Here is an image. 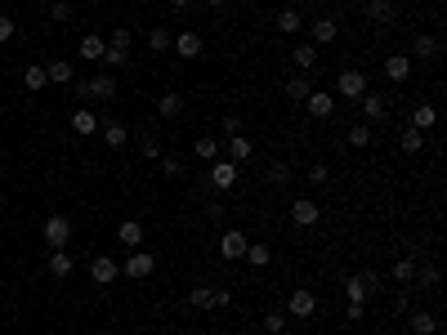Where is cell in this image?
<instances>
[{
	"label": "cell",
	"mask_w": 447,
	"mask_h": 335,
	"mask_svg": "<svg viewBox=\"0 0 447 335\" xmlns=\"http://www.w3.org/2000/svg\"><path fill=\"white\" fill-rule=\"evenodd\" d=\"M376 291H380V277H376V273H354V277H345L349 304H367V295H376Z\"/></svg>",
	"instance_id": "obj_1"
},
{
	"label": "cell",
	"mask_w": 447,
	"mask_h": 335,
	"mask_svg": "<svg viewBox=\"0 0 447 335\" xmlns=\"http://www.w3.org/2000/svg\"><path fill=\"white\" fill-rule=\"evenodd\" d=\"M237 179H242V166H233L228 157H215V161H211V184L220 188V193L237 188Z\"/></svg>",
	"instance_id": "obj_2"
},
{
	"label": "cell",
	"mask_w": 447,
	"mask_h": 335,
	"mask_svg": "<svg viewBox=\"0 0 447 335\" xmlns=\"http://www.w3.org/2000/svg\"><path fill=\"white\" fill-rule=\"evenodd\" d=\"M336 94L340 99H363L367 94V76L358 72V67H345V72L336 76Z\"/></svg>",
	"instance_id": "obj_3"
},
{
	"label": "cell",
	"mask_w": 447,
	"mask_h": 335,
	"mask_svg": "<svg viewBox=\"0 0 447 335\" xmlns=\"http://www.w3.org/2000/svg\"><path fill=\"white\" fill-rule=\"evenodd\" d=\"M313 313H318V295L309 286H296L287 300V318H313Z\"/></svg>",
	"instance_id": "obj_4"
},
{
	"label": "cell",
	"mask_w": 447,
	"mask_h": 335,
	"mask_svg": "<svg viewBox=\"0 0 447 335\" xmlns=\"http://www.w3.org/2000/svg\"><path fill=\"white\" fill-rule=\"evenodd\" d=\"M318 219H322V206H318V201H309V197H296V201H291V224H296V228H313Z\"/></svg>",
	"instance_id": "obj_5"
},
{
	"label": "cell",
	"mask_w": 447,
	"mask_h": 335,
	"mask_svg": "<svg viewBox=\"0 0 447 335\" xmlns=\"http://www.w3.org/2000/svg\"><path fill=\"white\" fill-rule=\"evenodd\" d=\"M45 242H50L54 251H63V246L72 242V224H68V215H50V219H45Z\"/></svg>",
	"instance_id": "obj_6"
},
{
	"label": "cell",
	"mask_w": 447,
	"mask_h": 335,
	"mask_svg": "<svg viewBox=\"0 0 447 335\" xmlns=\"http://www.w3.org/2000/svg\"><path fill=\"white\" fill-rule=\"evenodd\" d=\"M152 273H157V260L148 251H130V260L121 264V277H135V282L139 277H152Z\"/></svg>",
	"instance_id": "obj_7"
},
{
	"label": "cell",
	"mask_w": 447,
	"mask_h": 335,
	"mask_svg": "<svg viewBox=\"0 0 447 335\" xmlns=\"http://www.w3.org/2000/svg\"><path fill=\"white\" fill-rule=\"evenodd\" d=\"M246 246H251V237L242 233V228H228L220 237V255L224 260H246Z\"/></svg>",
	"instance_id": "obj_8"
},
{
	"label": "cell",
	"mask_w": 447,
	"mask_h": 335,
	"mask_svg": "<svg viewBox=\"0 0 447 335\" xmlns=\"http://www.w3.org/2000/svg\"><path fill=\"white\" fill-rule=\"evenodd\" d=\"M304 108H309V117H313V121H327L331 112H336V94H327V90H309Z\"/></svg>",
	"instance_id": "obj_9"
},
{
	"label": "cell",
	"mask_w": 447,
	"mask_h": 335,
	"mask_svg": "<svg viewBox=\"0 0 447 335\" xmlns=\"http://www.w3.org/2000/svg\"><path fill=\"white\" fill-rule=\"evenodd\" d=\"M358 103H363V117H367V126H380V121L389 117V99H385V94H372V90H367Z\"/></svg>",
	"instance_id": "obj_10"
},
{
	"label": "cell",
	"mask_w": 447,
	"mask_h": 335,
	"mask_svg": "<svg viewBox=\"0 0 447 335\" xmlns=\"http://www.w3.org/2000/svg\"><path fill=\"white\" fill-rule=\"evenodd\" d=\"M407 327H412V335H439V313H430V309H416V313H407Z\"/></svg>",
	"instance_id": "obj_11"
},
{
	"label": "cell",
	"mask_w": 447,
	"mask_h": 335,
	"mask_svg": "<svg viewBox=\"0 0 447 335\" xmlns=\"http://www.w3.org/2000/svg\"><path fill=\"white\" fill-rule=\"evenodd\" d=\"M90 277H94L99 286H108V282H117V277H121V264L112 260V255H94V264H90Z\"/></svg>",
	"instance_id": "obj_12"
},
{
	"label": "cell",
	"mask_w": 447,
	"mask_h": 335,
	"mask_svg": "<svg viewBox=\"0 0 447 335\" xmlns=\"http://www.w3.org/2000/svg\"><path fill=\"white\" fill-rule=\"evenodd\" d=\"M251 157H255V143L246 139V134H228V161H233V166H246Z\"/></svg>",
	"instance_id": "obj_13"
},
{
	"label": "cell",
	"mask_w": 447,
	"mask_h": 335,
	"mask_svg": "<svg viewBox=\"0 0 447 335\" xmlns=\"http://www.w3.org/2000/svg\"><path fill=\"white\" fill-rule=\"evenodd\" d=\"M76 50H81V59H85V63H103V50H108V41H103L99 32H85Z\"/></svg>",
	"instance_id": "obj_14"
},
{
	"label": "cell",
	"mask_w": 447,
	"mask_h": 335,
	"mask_svg": "<svg viewBox=\"0 0 447 335\" xmlns=\"http://www.w3.org/2000/svg\"><path fill=\"white\" fill-rule=\"evenodd\" d=\"M202 32H179L175 36V54H179V59H197V54H202Z\"/></svg>",
	"instance_id": "obj_15"
},
{
	"label": "cell",
	"mask_w": 447,
	"mask_h": 335,
	"mask_svg": "<svg viewBox=\"0 0 447 335\" xmlns=\"http://www.w3.org/2000/svg\"><path fill=\"white\" fill-rule=\"evenodd\" d=\"M309 32H313V45H331L340 36V27H336V18H313Z\"/></svg>",
	"instance_id": "obj_16"
},
{
	"label": "cell",
	"mask_w": 447,
	"mask_h": 335,
	"mask_svg": "<svg viewBox=\"0 0 447 335\" xmlns=\"http://www.w3.org/2000/svg\"><path fill=\"white\" fill-rule=\"evenodd\" d=\"M434 126H439V112H434V103H416V108H412V130H434Z\"/></svg>",
	"instance_id": "obj_17"
},
{
	"label": "cell",
	"mask_w": 447,
	"mask_h": 335,
	"mask_svg": "<svg viewBox=\"0 0 447 335\" xmlns=\"http://www.w3.org/2000/svg\"><path fill=\"white\" fill-rule=\"evenodd\" d=\"M90 99H117V76H108V72L90 76Z\"/></svg>",
	"instance_id": "obj_18"
},
{
	"label": "cell",
	"mask_w": 447,
	"mask_h": 335,
	"mask_svg": "<svg viewBox=\"0 0 447 335\" xmlns=\"http://www.w3.org/2000/svg\"><path fill=\"white\" fill-rule=\"evenodd\" d=\"M367 14L376 23H398V0H367Z\"/></svg>",
	"instance_id": "obj_19"
},
{
	"label": "cell",
	"mask_w": 447,
	"mask_h": 335,
	"mask_svg": "<svg viewBox=\"0 0 447 335\" xmlns=\"http://www.w3.org/2000/svg\"><path fill=\"white\" fill-rule=\"evenodd\" d=\"M385 76L389 81H407V76H412V59H407V54H389L385 59Z\"/></svg>",
	"instance_id": "obj_20"
},
{
	"label": "cell",
	"mask_w": 447,
	"mask_h": 335,
	"mask_svg": "<svg viewBox=\"0 0 447 335\" xmlns=\"http://www.w3.org/2000/svg\"><path fill=\"white\" fill-rule=\"evenodd\" d=\"M99 134H103V143H108V148H126V139H130V130L121 126V121H103Z\"/></svg>",
	"instance_id": "obj_21"
},
{
	"label": "cell",
	"mask_w": 447,
	"mask_h": 335,
	"mask_svg": "<svg viewBox=\"0 0 447 335\" xmlns=\"http://www.w3.org/2000/svg\"><path fill=\"white\" fill-rule=\"evenodd\" d=\"M389 277H394L398 286H412V282H416V260H412V255L394 260V268H389Z\"/></svg>",
	"instance_id": "obj_22"
},
{
	"label": "cell",
	"mask_w": 447,
	"mask_h": 335,
	"mask_svg": "<svg viewBox=\"0 0 447 335\" xmlns=\"http://www.w3.org/2000/svg\"><path fill=\"white\" fill-rule=\"evenodd\" d=\"M412 54H416V59H439V36H430V32H416V41H412Z\"/></svg>",
	"instance_id": "obj_23"
},
{
	"label": "cell",
	"mask_w": 447,
	"mask_h": 335,
	"mask_svg": "<svg viewBox=\"0 0 447 335\" xmlns=\"http://www.w3.org/2000/svg\"><path fill=\"white\" fill-rule=\"evenodd\" d=\"M117 237L130 246V251H139V246H144V224H139V219H126V224L117 228Z\"/></svg>",
	"instance_id": "obj_24"
},
{
	"label": "cell",
	"mask_w": 447,
	"mask_h": 335,
	"mask_svg": "<svg viewBox=\"0 0 447 335\" xmlns=\"http://www.w3.org/2000/svg\"><path fill=\"white\" fill-rule=\"evenodd\" d=\"M157 112H161V117H166V121H175L179 112H184V94L166 90V94H161V99H157Z\"/></svg>",
	"instance_id": "obj_25"
},
{
	"label": "cell",
	"mask_w": 447,
	"mask_h": 335,
	"mask_svg": "<svg viewBox=\"0 0 447 335\" xmlns=\"http://www.w3.org/2000/svg\"><path fill=\"white\" fill-rule=\"evenodd\" d=\"M193 152L197 157L206 161V166H211L215 157H224V148H220V139H211V134H202V139H193Z\"/></svg>",
	"instance_id": "obj_26"
},
{
	"label": "cell",
	"mask_w": 447,
	"mask_h": 335,
	"mask_svg": "<svg viewBox=\"0 0 447 335\" xmlns=\"http://www.w3.org/2000/svg\"><path fill=\"white\" fill-rule=\"evenodd\" d=\"M72 130L76 134H99V117H94L90 108H76L72 112Z\"/></svg>",
	"instance_id": "obj_27"
},
{
	"label": "cell",
	"mask_w": 447,
	"mask_h": 335,
	"mask_svg": "<svg viewBox=\"0 0 447 335\" xmlns=\"http://www.w3.org/2000/svg\"><path fill=\"white\" fill-rule=\"evenodd\" d=\"M148 50H152V54L175 50V36H170V27H152V32H148Z\"/></svg>",
	"instance_id": "obj_28"
},
{
	"label": "cell",
	"mask_w": 447,
	"mask_h": 335,
	"mask_svg": "<svg viewBox=\"0 0 447 335\" xmlns=\"http://www.w3.org/2000/svg\"><path fill=\"white\" fill-rule=\"evenodd\" d=\"M300 27H304L300 9H278V32H282V36H296Z\"/></svg>",
	"instance_id": "obj_29"
},
{
	"label": "cell",
	"mask_w": 447,
	"mask_h": 335,
	"mask_svg": "<svg viewBox=\"0 0 447 335\" xmlns=\"http://www.w3.org/2000/svg\"><path fill=\"white\" fill-rule=\"evenodd\" d=\"M291 63H296L300 72H309V67H318V45H296V50H291Z\"/></svg>",
	"instance_id": "obj_30"
},
{
	"label": "cell",
	"mask_w": 447,
	"mask_h": 335,
	"mask_svg": "<svg viewBox=\"0 0 447 335\" xmlns=\"http://www.w3.org/2000/svg\"><path fill=\"white\" fill-rule=\"evenodd\" d=\"M45 76H50L54 85H72V81H76L72 63H63V59H59V63H45Z\"/></svg>",
	"instance_id": "obj_31"
},
{
	"label": "cell",
	"mask_w": 447,
	"mask_h": 335,
	"mask_svg": "<svg viewBox=\"0 0 447 335\" xmlns=\"http://www.w3.org/2000/svg\"><path fill=\"white\" fill-rule=\"evenodd\" d=\"M398 148H403V152H407V157H416V152H421V148H425V134H421V130H412V126H407L403 134H398Z\"/></svg>",
	"instance_id": "obj_32"
},
{
	"label": "cell",
	"mask_w": 447,
	"mask_h": 335,
	"mask_svg": "<svg viewBox=\"0 0 447 335\" xmlns=\"http://www.w3.org/2000/svg\"><path fill=\"white\" fill-rule=\"evenodd\" d=\"M23 85H27V90H45V85H50V76H45V67L41 63H27V72H23Z\"/></svg>",
	"instance_id": "obj_33"
},
{
	"label": "cell",
	"mask_w": 447,
	"mask_h": 335,
	"mask_svg": "<svg viewBox=\"0 0 447 335\" xmlns=\"http://www.w3.org/2000/svg\"><path fill=\"white\" fill-rule=\"evenodd\" d=\"M309 90H313V85H309V81H304V76H291V81H287V85H282V94H287V99H291V103H304V99H309Z\"/></svg>",
	"instance_id": "obj_34"
},
{
	"label": "cell",
	"mask_w": 447,
	"mask_h": 335,
	"mask_svg": "<svg viewBox=\"0 0 447 335\" xmlns=\"http://www.w3.org/2000/svg\"><path fill=\"white\" fill-rule=\"evenodd\" d=\"M246 260H251L255 268H269V264H273V246H264V242H251V246H246Z\"/></svg>",
	"instance_id": "obj_35"
},
{
	"label": "cell",
	"mask_w": 447,
	"mask_h": 335,
	"mask_svg": "<svg viewBox=\"0 0 447 335\" xmlns=\"http://www.w3.org/2000/svg\"><path fill=\"white\" fill-rule=\"evenodd\" d=\"M264 179H269L273 188H287L291 184V166H287V161H273V166L264 170Z\"/></svg>",
	"instance_id": "obj_36"
},
{
	"label": "cell",
	"mask_w": 447,
	"mask_h": 335,
	"mask_svg": "<svg viewBox=\"0 0 447 335\" xmlns=\"http://www.w3.org/2000/svg\"><path fill=\"white\" fill-rule=\"evenodd\" d=\"M188 304H193V309H215V291L211 286H193V291H188Z\"/></svg>",
	"instance_id": "obj_37"
},
{
	"label": "cell",
	"mask_w": 447,
	"mask_h": 335,
	"mask_svg": "<svg viewBox=\"0 0 447 335\" xmlns=\"http://www.w3.org/2000/svg\"><path fill=\"white\" fill-rule=\"evenodd\" d=\"M50 277H72V255L68 251H54L50 255Z\"/></svg>",
	"instance_id": "obj_38"
},
{
	"label": "cell",
	"mask_w": 447,
	"mask_h": 335,
	"mask_svg": "<svg viewBox=\"0 0 447 335\" xmlns=\"http://www.w3.org/2000/svg\"><path fill=\"white\" fill-rule=\"evenodd\" d=\"M287 309H273V313H264V331H269V335H282V331H287Z\"/></svg>",
	"instance_id": "obj_39"
},
{
	"label": "cell",
	"mask_w": 447,
	"mask_h": 335,
	"mask_svg": "<svg viewBox=\"0 0 447 335\" xmlns=\"http://www.w3.org/2000/svg\"><path fill=\"white\" fill-rule=\"evenodd\" d=\"M367 143H372V126H367V121L349 126V148H367Z\"/></svg>",
	"instance_id": "obj_40"
},
{
	"label": "cell",
	"mask_w": 447,
	"mask_h": 335,
	"mask_svg": "<svg viewBox=\"0 0 447 335\" xmlns=\"http://www.w3.org/2000/svg\"><path fill=\"white\" fill-rule=\"evenodd\" d=\"M50 18H54V23H72L76 9L68 5V0H54V5H50Z\"/></svg>",
	"instance_id": "obj_41"
},
{
	"label": "cell",
	"mask_w": 447,
	"mask_h": 335,
	"mask_svg": "<svg viewBox=\"0 0 447 335\" xmlns=\"http://www.w3.org/2000/svg\"><path fill=\"white\" fill-rule=\"evenodd\" d=\"M139 152H144L148 161H157L161 157V139H157V134H144V139H139Z\"/></svg>",
	"instance_id": "obj_42"
},
{
	"label": "cell",
	"mask_w": 447,
	"mask_h": 335,
	"mask_svg": "<svg viewBox=\"0 0 447 335\" xmlns=\"http://www.w3.org/2000/svg\"><path fill=\"white\" fill-rule=\"evenodd\" d=\"M161 175L166 179H184V161L179 157H161Z\"/></svg>",
	"instance_id": "obj_43"
},
{
	"label": "cell",
	"mask_w": 447,
	"mask_h": 335,
	"mask_svg": "<svg viewBox=\"0 0 447 335\" xmlns=\"http://www.w3.org/2000/svg\"><path fill=\"white\" fill-rule=\"evenodd\" d=\"M103 63H108V67H126L130 63V50H112V45H108V50H103Z\"/></svg>",
	"instance_id": "obj_44"
},
{
	"label": "cell",
	"mask_w": 447,
	"mask_h": 335,
	"mask_svg": "<svg viewBox=\"0 0 447 335\" xmlns=\"http://www.w3.org/2000/svg\"><path fill=\"white\" fill-rule=\"evenodd\" d=\"M304 175H309V184H327V179H331V170L322 166V161H313V166L304 170Z\"/></svg>",
	"instance_id": "obj_45"
},
{
	"label": "cell",
	"mask_w": 447,
	"mask_h": 335,
	"mask_svg": "<svg viewBox=\"0 0 447 335\" xmlns=\"http://www.w3.org/2000/svg\"><path fill=\"white\" fill-rule=\"evenodd\" d=\"M14 32H18V23H14L9 14H0V45H5V41H14Z\"/></svg>",
	"instance_id": "obj_46"
},
{
	"label": "cell",
	"mask_w": 447,
	"mask_h": 335,
	"mask_svg": "<svg viewBox=\"0 0 447 335\" xmlns=\"http://www.w3.org/2000/svg\"><path fill=\"white\" fill-rule=\"evenodd\" d=\"M108 45H112V50H130V27H117Z\"/></svg>",
	"instance_id": "obj_47"
},
{
	"label": "cell",
	"mask_w": 447,
	"mask_h": 335,
	"mask_svg": "<svg viewBox=\"0 0 447 335\" xmlns=\"http://www.w3.org/2000/svg\"><path fill=\"white\" fill-rule=\"evenodd\" d=\"M224 210H228V206H224L220 197H215V201H206V219H211V224H220V219H224Z\"/></svg>",
	"instance_id": "obj_48"
},
{
	"label": "cell",
	"mask_w": 447,
	"mask_h": 335,
	"mask_svg": "<svg viewBox=\"0 0 447 335\" xmlns=\"http://www.w3.org/2000/svg\"><path fill=\"white\" fill-rule=\"evenodd\" d=\"M421 286H425V291H434V286H439V268H434V264L421 268Z\"/></svg>",
	"instance_id": "obj_49"
},
{
	"label": "cell",
	"mask_w": 447,
	"mask_h": 335,
	"mask_svg": "<svg viewBox=\"0 0 447 335\" xmlns=\"http://www.w3.org/2000/svg\"><path fill=\"white\" fill-rule=\"evenodd\" d=\"M215 291V309H224V304H233V295H228V286H211Z\"/></svg>",
	"instance_id": "obj_50"
},
{
	"label": "cell",
	"mask_w": 447,
	"mask_h": 335,
	"mask_svg": "<svg viewBox=\"0 0 447 335\" xmlns=\"http://www.w3.org/2000/svg\"><path fill=\"white\" fill-rule=\"evenodd\" d=\"M407 309H412V300H407V286H403V291L394 295V313H407Z\"/></svg>",
	"instance_id": "obj_51"
},
{
	"label": "cell",
	"mask_w": 447,
	"mask_h": 335,
	"mask_svg": "<svg viewBox=\"0 0 447 335\" xmlns=\"http://www.w3.org/2000/svg\"><path fill=\"white\" fill-rule=\"evenodd\" d=\"M224 130H228V134H242V121H237L233 112H228V117H224Z\"/></svg>",
	"instance_id": "obj_52"
},
{
	"label": "cell",
	"mask_w": 447,
	"mask_h": 335,
	"mask_svg": "<svg viewBox=\"0 0 447 335\" xmlns=\"http://www.w3.org/2000/svg\"><path fill=\"white\" fill-rule=\"evenodd\" d=\"M170 5H175V9H184V5H193V0H170Z\"/></svg>",
	"instance_id": "obj_53"
},
{
	"label": "cell",
	"mask_w": 447,
	"mask_h": 335,
	"mask_svg": "<svg viewBox=\"0 0 447 335\" xmlns=\"http://www.w3.org/2000/svg\"><path fill=\"white\" fill-rule=\"evenodd\" d=\"M206 5H211V9H220V5H228V0H206Z\"/></svg>",
	"instance_id": "obj_54"
},
{
	"label": "cell",
	"mask_w": 447,
	"mask_h": 335,
	"mask_svg": "<svg viewBox=\"0 0 447 335\" xmlns=\"http://www.w3.org/2000/svg\"><path fill=\"white\" fill-rule=\"evenodd\" d=\"M304 5H322V0H304Z\"/></svg>",
	"instance_id": "obj_55"
},
{
	"label": "cell",
	"mask_w": 447,
	"mask_h": 335,
	"mask_svg": "<svg viewBox=\"0 0 447 335\" xmlns=\"http://www.w3.org/2000/svg\"><path fill=\"white\" fill-rule=\"evenodd\" d=\"M41 5H54V0H41Z\"/></svg>",
	"instance_id": "obj_56"
}]
</instances>
